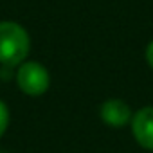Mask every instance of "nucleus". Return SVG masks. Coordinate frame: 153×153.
Returning a JSON list of instances; mask_svg holds the SVG:
<instances>
[{
  "mask_svg": "<svg viewBox=\"0 0 153 153\" xmlns=\"http://www.w3.org/2000/svg\"><path fill=\"white\" fill-rule=\"evenodd\" d=\"M16 81L22 92H25L27 96H42L47 92L51 78H49V72L42 63L36 61H29L24 63L18 72H16Z\"/></svg>",
  "mask_w": 153,
  "mask_h": 153,
  "instance_id": "obj_2",
  "label": "nucleus"
},
{
  "mask_svg": "<svg viewBox=\"0 0 153 153\" xmlns=\"http://www.w3.org/2000/svg\"><path fill=\"white\" fill-rule=\"evenodd\" d=\"M131 130L142 148L153 149V106H146L131 117Z\"/></svg>",
  "mask_w": 153,
  "mask_h": 153,
  "instance_id": "obj_3",
  "label": "nucleus"
},
{
  "mask_svg": "<svg viewBox=\"0 0 153 153\" xmlns=\"http://www.w3.org/2000/svg\"><path fill=\"white\" fill-rule=\"evenodd\" d=\"M29 34L16 22H0V63L20 65L29 54Z\"/></svg>",
  "mask_w": 153,
  "mask_h": 153,
  "instance_id": "obj_1",
  "label": "nucleus"
},
{
  "mask_svg": "<svg viewBox=\"0 0 153 153\" xmlns=\"http://www.w3.org/2000/svg\"><path fill=\"white\" fill-rule=\"evenodd\" d=\"M146 59H148V63H149V67L153 68V42L148 45V49H146Z\"/></svg>",
  "mask_w": 153,
  "mask_h": 153,
  "instance_id": "obj_6",
  "label": "nucleus"
},
{
  "mask_svg": "<svg viewBox=\"0 0 153 153\" xmlns=\"http://www.w3.org/2000/svg\"><path fill=\"white\" fill-rule=\"evenodd\" d=\"M7 124H9V112H7V106L0 101V137L6 133Z\"/></svg>",
  "mask_w": 153,
  "mask_h": 153,
  "instance_id": "obj_5",
  "label": "nucleus"
},
{
  "mask_svg": "<svg viewBox=\"0 0 153 153\" xmlns=\"http://www.w3.org/2000/svg\"><path fill=\"white\" fill-rule=\"evenodd\" d=\"M101 119L114 128H121L130 123L131 110L130 106L121 99H108L101 105Z\"/></svg>",
  "mask_w": 153,
  "mask_h": 153,
  "instance_id": "obj_4",
  "label": "nucleus"
}]
</instances>
